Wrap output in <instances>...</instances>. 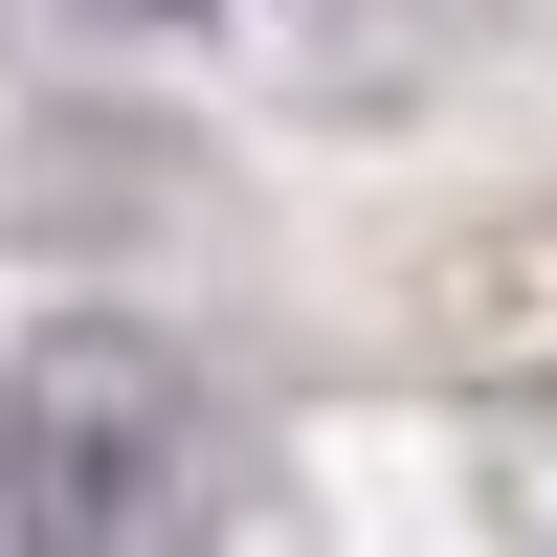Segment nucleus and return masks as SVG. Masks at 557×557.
<instances>
[{"label":"nucleus","mask_w":557,"mask_h":557,"mask_svg":"<svg viewBox=\"0 0 557 557\" xmlns=\"http://www.w3.org/2000/svg\"><path fill=\"white\" fill-rule=\"evenodd\" d=\"M223 535V424L178 335L67 312L0 357V557H201Z\"/></svg>","instance_id":"1"},{"label":"nucleus","mask_w":557,"mask_h":557,"mask_svg":"<svg viewBox=\"0 0 557 557\" xmlns=\"http://www.w3.org/2000/svg\"><path fill=\"white\" fill-rule=\"evenodd\" d=\"M112 23H201V0H112Z\"/></svg>","instance_id":"2"}]
</instances>
